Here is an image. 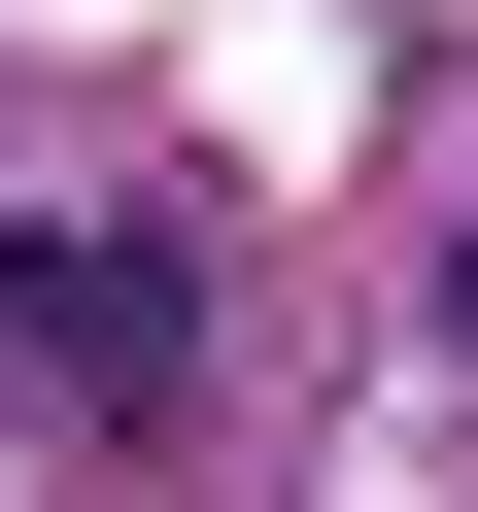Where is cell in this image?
Here are the masks:
<instances>
[{"instance_id": "cell-1", "label": "cell", "mask_w": 478, "mask_h": 512, "mask_svg": "<svg viewBox=\"0 0 478 512\" xmlns=\"http://www.w3.org/2000/svg\"><path fill=\"white\" fill-rule=\"evenodd\" d=\"M0 376L137 444V410L205 376V239H171V205H0Z\"/></svg>"}, {"instance_id": "cell-2", "label": "cell", "mask_w": 478, "mask_h": 512, "mask_svg": "<svg viewBox=\"0 0 478 512\" xmlns=\"http://www.w3.org/2000/svg\"><path fill=\"white\" fill-rule=\"evenodd\" d=\"M444 342H478V239H444Z\"/></svg>"}]
</instances>
